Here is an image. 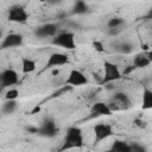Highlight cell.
<instances>
[{
    "label": "cell",
    "instance_id": "cell-26",
    "mask_svg": "<svg viewBox=\"0 0 152 152\" xmlns=\"http://www.w3.org/2000/svg\"><path fill=\"white\" fill-rule=\"evenodd\" d=\"M137 68H135V65L132 63L131 65H127V66H125V69H124V71H122V76H126V75H129L131 72H133L134 70H135Z\"/></svg>",
    "mask_w": 152,
    "mask_h": 152
},
{
    "label": "cell",
    "instance_id": "cell-19",
    "mask_svg": "<svg viewBox=\"0 0 152 152\" xmlns=\"http://www.w3.org/2000/svg\"><path fill=\"white\" fill-rule=\"evenodd\" d=\"M18 108V102L17 100H6L4 103H2V107H1V113L4 115H8V114H12L17 110Z\"/></svg>",
    "mask_w": 152,
    "mask_h": 152
},
{
    "label": "cell",
    "instance_id": "cell-3",
    "mask_svg": "<svg viewBox=\"0 0 152 152\" xmlns=\"http://www.w3.org/2000/svg\"><path fill=\"white\" fill-rule=\"evenodd\" d=\"M52 45L59 46L66 50H74L76 49V40H75V33L70 31H63L58 32L52 38Z\"/></svg>",
    "mask_w": 152,
    "mask_h": 152
},
{
    "label": "cell",
    "instance_id": "cell-6",
    "mask_svg": "<svg viewBox=\"0 0 152 152\" xmlns=\"http://www.w3.org/2000/svg\"><path fill=\"white\" fill-rule=\"evenodd\" d=\"M58 132H59V129H58L55 120L51 118H46L42 122L40 127L37 128L36 133L40 137H44V138H55L58 134Z\"/></svg>",
    "mask_w": 152,
    "mask_h": 152
},
{
    "label": "cell",
    "instance_id": "cell-15",
    "mask_svg": "<svg viewBox=\"0 0 152 152\" xmlns=\"http://www.w3.org/2000/svg\"><path fill=\"white\" fill-rule=\"evenodd\" d=\"M141 108L142 109H152V89H150L148 87L142 88Z\"/></svg>",
    "mask_w": 152,
    "mask_h": 152
},
{
    "label": "cell",
    "instance_id": "cell-21",
    "mask_svg": "<svg viewBox=\"0 0 152 152\" xmlns=\"http://www.w3.org/2000/svg\"><path fill=\"white\" fill-rule=\"evenodd\" d=\"M126 20L121 17H112L107 21V28H114V27H122L125 26Z\"/></svg>",
    "mask_w": 152,
    "mask_h": 152
},
{
    "label": "cell",
    "instance_id": "cell-30",
    "mask_svg": "<svg viewBox=\"0 0 152 152\" xmlns=\"http://www.w3.org/2000/svg\"><path fill=\"white\" fill-rule=\"evenodd\" d=\"M64 18H66V13H59L58 15H57V19H64Z\"/></svg>",
    "mask_w": 152,
    "mask_h": 152
},
{
    "label": "cell",
    "instance_id": "cell-10",
    "mask_svg": "<svg viewBox=\"0 0 152 152\" xmlns=\"http://www.w3.org/2000/svg\"><path fill=\"white\" fill-rule=\"evenodd\" d=\"M0 82H1V87L2 88H11V87L15 86L19 82V75L14 69L7 68V69L1 71Z\"/></svg>",
    "mask_w": 152,
    "mask_h": 152
},
{
    "label": "cell",
    "instance_id": "cell-7",
    "mask_svg": "<svg viewBox=\"0 0 152 152\" xmlns=\"http://www.w3.org/2000/svg\"><path fill=\"white\" fill-rule=\"evenodd\" d=\"M93 131H94V141L95 142H100L102 140H106L114 134L113 125H110V124H103V122L96 124L94 126Z\"/></svg>",
    "mask_w": 152,
    "mask_h": 152
},
{
    "label": "cell",
    "instance_id": "cell-23",
    "mask_svg": "<svg viewBox=\"0 0 152 152\" xmlns=\"http://www.w3.org/2000/svg\"><path fill=\"white\" fill-rule=\"evenodd\" d=\"M131 148H132V152H145L146 151V147L139 142L131 144Z\"/></svg>",
    "mask_w": 152,
    "mask_h": 152
},
{
    "label": "cell",
    "instance_id": "cell-27",
    "mask_svg": "<svg viewBox=\"0 0 152 152\" xmlns=\"http://www.w3.org/2000/svg\"><path fill=\"white\" fill-rule=\"evenodd\" d=\"M134 125L138 126L139 128H145L146 127V121L142 120L141 118H137V119H134Z\"/></svg>",
    "mask_w": 152,
    "mask_h": 152
},
{
    "label": "cell",
    "instance_id": "cell-28",
    "mask_svg": "<svg viewBox=\"0 0 152 152\" xmlns=\"http://www.w3.org/2000/svg\"><path fill=\"white\" fill-rule=\"evenodd\" d=\"M45 2H48V4H51V5H55V4H58V2H61L62 0H44Z\"/></svg>",
    "mask_w": 152,
    "mask_h": 152
},
{
    "label": "cell",
    "instance_id": "cell-5",
    "mask_svg": "<svg viewBox=\"0 0 152 152\" xmlns=\"http://www.w3.org/2000/svg\"><path fill=\"white\" fill-rule=\"evenodd\" d=\"M7 19L12 23H17V24H25L28 19V13L26 12L25 7L15 4L12 5L8 8V13H7Z\"/></svg>",
    "mask_w": 152,
    "mask_h": 152
},
{
    "label": "cell",
    "instance_id": "cell-4",
    "mask_svg": "<svg viewBox=\"0 0 152 152\" xmlns=\"http://www.w3.org/2000/svg\"><path fill=\"white\" fill-rule=\"evenodd\" d=\"M122 77V72L120 71L119 66L110 62V61H104L103 62V77L101 81V84H108L114 81H118Z\"/></svg>",
    "mask_w": 152,
    "mask_h": 152
},
{
    "label": "cell",
    "instance_id": "cell-20",
    "mask_svg": "<svg viewBox=\"0 0 152 152\" xmlns=\"http://www.w3.org/2000/svg\"><path fill=\"white\" fill-rule=\"evenodd\" d=\"M114 48L119 53H122V55H128V53H132V51H133V44L127 40L116 43L114 45Z\"/></svg>",
    "mask_w": 152,
    "mask_h": 152
},
{
    "label": "cell",
    "instance_id": "cell-13",
    "mask_svg": "<svg viewBox=\"0 0 152 152\" xmlns=\"http://www.w3.org/2000/svg\"><path fill=\"white\" fill-rule=\"evenodd\" d=\"M90 114H91V116H102V115L109 116L113 114V110L110 109L108 102L96 101L90 107Z\"/></svg>",
    "mask_w": 152,
    "mask_h": 152
},
{
    "label": "cell",
    "instance_id": "cell-25",
    "mask_svg": "<svg viewBox=\"0 0 152 152\" xmlns=\"http://www.w3.org/2000/svg\"><path fill=\"white\" fill-rule=\"evenodd\" d=\"M93 46H94V49H95L97 52H103V51H104V46H103V44H102L100 40L93 42Z\"/></svg>",
    "mask_w": 152,
    "mask_h": 152
},
{
    "label": "cell",
    "instance_id": "cell-11",
    "mask_svg": "<svg viewBox=\"0 0 152 152\" xmlns=\"http://www.w3.org/2000/svg\"><path fill=\"white\" fill-rule=\"evenodd\" d=\"M70 64V58L66 53L64 52H53L49 56L45 68L46 69H51V68H57V66H62V65H66Z\"/></svg>",
    "mask_w": 152,
    "mask_h": 152
},
{
    "label": "cell",
    "instance_id": "cell-8",
    "mask_svg": "<svg viewBox=\"0 0 152 152\" xmlns=\"http://www.w3.org/2000/svg\"><path fill=\"white\" fill-rule=\"evenodd\" d=\"M33 33L37 38H49L55 37L58 33V25L55 23H45L34 27Z\"/></svg>",
    "mask_w": 152,
    "mask_h": 152
},
{
    "label": "cell",
    "instance_id": "cell-17",
    "mask_svg": "<svg viewBox=\"0 0 152 152\" xmlns=\"http://www.w3.org/2000/svg\"><path fill=\"white\" fill-rule=\"evenodd\" d=\"M37 69V63L34 59L28 58V57H23L21 58V71L24 74H31Z\"/></svg>",
    "mask_w": 152,
    "mask_h": 152
},
{
    "label": "cell",
    "instance_id": "cell-24",
    "mask_svg": "<svg viewBox=\"0 0 152 152\" xmlns=\"http://www.w3.org/2000/svg\"><path fill=\"white\" fill-rule=\"evenodd\" d=\"M124 26L122 27H114V28H107V33L109 36H118L120 32H122Z\"/></svg>",
    "mask_w": 152,
    "mask_h": 152
},
{
    "label": "cell",
    "instance_id": "cell-1",
    "mask_svg": "<svg viewBox=\"0 0 152 152\" xmlns=\"http://www.w3.org/2000/svg\"><path fill=\"white\" fill-rule=\"evenodd\" d=\"M83 144H84V138H83L82 129L77 126H71L66 129L64 142L61 147V151L70 150V148H78V147H82Z\"/></svg>",
    "mask_w": 152,
    "mask_h": 152
},
{
    "label": "cell",
    "instance_id": "cell-22",
    "mask_svg": "<svg viewBox=\"0 0 152 152\" xmlns=\"http://www.w3.org/2000/svg\"><path fill=\"white\" fill-rule=\"evenodd\" d=\"M18 96H19V90L17 88H10L5 94L6 100H17Z\"/></svg>",
    "mask_w": 152,
    "mask_h": 152
},
{
    "label": "cell",
    "instance_id": "cell-14",
    "mask_svg": "<svg viewBox=\"0 0 152 152\" xmlns=\"http://www.w3.org/2000/svg\"><path fill=\"white\" fill-rule=\"evenodd\" d=\"M89 11H90V7H89V5L86 0H76L74 6H72L71 14L83 15V14H87Z\"/></svg>",
    "mask_w": 152,
    "mask_h": 152
},
{
    "label": "cell",
    "instance_id": "cell-2",
    "mask_svg": "<svg viewBox=\"0 0 152 152\" xmlns=\"http://www.w3.org/2000/svg\"><path fill=\"white\" fill-rule=\"evenodd\" d=\"M108 104L113 112H121V110H127L132 107V100L126 93L118 91L110 97Z\"/></svg>",
    "mask_w": 152,
    "mask_h": 152
},
{
    "label": "cell",
    "instance_id": "cell-9",
    "mask_svg": "<svg viewBox=\"0 0 152 152\" xmlns=\"http://www.w3.org/2000/svg\"><path fill=\"white\" fill-rule=\"evenodd\" d=\"M65 84L70 86V87H81V86H86L89 83V80L87 78V76L78 69H72L70 70L68 77L64 81Z\"/></svg>",
    "mask_w": 152,
    "mask_h": 152
},
{
    "label": "cell",
    "instance_id": "cell-31",
    "mask_svg": "<svg viewBox=\"0 0 152 152\" xmlns=\"http://www.w3.org/2000/svg\"><path fill=\"white\" fill-rule=\"evenodd\" d=\"M146 19H152V14H146Z\"/></svg>",
    "mask_w": 152,
    "mask_h": 152
},
{
    "label": "cell",
    "instance_id": "cell-32",
    "mask_svg": "<svg viewBox=\"0 0 152 152\" xmlns=\"http://www.w3.org/2000/svg\"><path fill=\"white\" fill-rule=\"evenodd\" d=\"M147 14H152V7L150 8V11H148V13H147Z\"/></svg>",
    "mask_w": 152,
    "mask_h": 152
},
{
    "label": "cell",
    "instance_id": "cell-29",
    "mask_svg": "<svg viewBox=\"0 0 152 152\" xmlns=\"http://www.w3.org/2000/svg\"><path fill=\"white\" fill-rule=\"evenodd\" d=\"M146 56H147V58L151 61V63H152V50H150V51H146Z\"/></svg>",
    "mask_w": 152,
    "mask_h": 152
},
{
    "label": "cell",
    "instance_id": "cell-18",
    "mask_svg": "<svg viewBox=\"0 0 152 152\" xmlns=\"http://www.w3.org/2000/svg\"><path fill=\"white\" fill-rule=\"evenodd\" d=\"M110 151H113V152H132V148H131V144H128L127 141L116 139L112 144Z\"/></svg>",
    "mask_w": 152,
    "mask_h": 152
},
{
    "label": "cell",
    "instance_id": "cell-16",
    "mask_svg": "<svg viewBox=\"0 0 152 152\" xmlns=\"http://www.w3.org/2000/svg\"><path fill=\"white\" fill-rule=\"evenodd\" d=\"M133 64L135 65L137 69H142V68H147L151 64V61L147 58L146 52H140V53H138V55L134 56Z\"/></svg>",
    "mask_w": 152,
    "mask_h": 152
},
{
    "label": "cell",
    "instance_id": "cell-12",
    "mask_svg": "<svg viewBox=\"0 0 152 152\" xmlns=\"http://www.w3.org/2000/svg\"><path fill=\"white\" fill-rule=\"evenodd\" d=\"M23 43H24V37H23L20 33H14V32H12V33H8L7 36L4 37L0 48H1L2 50L12 49V48L21 46Z\"/></svg>",
    "mask_w": 152,
    "mask_h": 152
}]
</instances>
